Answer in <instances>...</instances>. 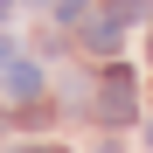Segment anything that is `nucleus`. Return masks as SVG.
I'll use <instances>...</instances> for the list:
<instances>
[{"label": "nucleus", "instance_id": "39448f33", "mask_svg": "<svg viewBox=\"0 0 153 153\" xmlns=\"http://www.w3.org/2000/svg\"><path fill=\"white\" fill-rule=\"evenodd\" d=\"M118 14L132 21V14H153V0H118Z\"/></svg>", "mask_w": 153, "mask_h": 153}, {"label": "nucleus", "instance_id": "1a4fd4ad", "mask_svg": "<svg viewBox=\"0 0 153 153\" xmlns=\"http://www.w3.org/2000/svg\"><path fill=\"white\" fill-rule=\"evenodd\" d=\"M146 146H153V118H146Z\"/></svg>", "mask_w": 153, "mask_h": 153}, {"label": "nucleus", "instance_id": "7ed1b4c3", "mask_svg": "<svg viewBox=\"0 0 153 153\" xmlns=\"http://www.w3.org/2000/svg\"><path fill=\"white\" fill-rule=\"evenodd\" d=\"M7 97H14V105H35V97H42V70L35 63H14L7 70Z\"/></svg>", "mask_w": 153, "mask_h": 153}, {"label": "nucleus", "instance_id": "20e7f679", "mask_svg": "<svg viewBox=\"0 0 153 153\" xmlns=\"http://www.w3.org/2000/svg\"><path fill=\"white\" fill-rule=\"evenodd\" d=\"M49 7H56V21H84V14H91V0H49Z\"/></svg>", "mask_w": 153, "mask_h": 153}, {"label": "nucleus", "instance_id": "f03ea898", "mask_svg": "<svg viewBox=\"0 0 153 153\" xmlns=\"http://www.w3.org/2000/svg\"><path fill=\"white\" fill-rule=\"evenodd\" d=\"M84 42L97 49V56H118V49H125V14L111 7V14H91L84 21Z\"/></svg>", "mask_w": 153, "mask_h": 153}, {"label": "nucleus", "instance_id": "423d86ee", "mask_svg": "<svg viewBox=\"0 0 153 153\" xmlns=\"http://www.w3.org/2000/svg\"><path fill=\"white\" fill-rule=\"evenodd\" d=\"M0 70H14V42L7 35H0Z\"/></svg>", "mask_w": 153, "mask_h": 153}, {"label": "nucleus", "instance_id": "0eeeda50", "mask_svg": "<svg viewBox=\"0 0 153 153\" xmlns=\"http://www.w3.org/2000/svg\"><path fill=\"white\" fill-rule=\"evenodd\" d=\"M21 153H63V146H21Z\"/></svg>", "mask_w": 153, "mask_h": 153}, {"label": "nucleus", "instance_id": "f257e3e1", "mask_svg": "<svg viewBox=\"0 0 153 153\" xmlns=\"http://www.w3.org/2000/svg\"><path fill=\"white\" fill-rule=\"evenodd\" d=\"M91 111L105 118V125H125V118L139 111V97H132V70H125V63H118V70H105V84H97Z\"/></svg>", "mask_w": 153, "mask_h": 153}, {"label": "nucleus", "instance_id": "6e6552de", "mask_svg": "<svg viewBox=\"0 0 153 153\" xmlns=\"http://www.w3.org/2000/svg\"><path fill=\"white\" fill-rule=\"evenodd\" d=\"M7 7H14V0H0V21H7Z\"/></svg>", "mask_w": 153, "mask_h": 153}]
</instances>
